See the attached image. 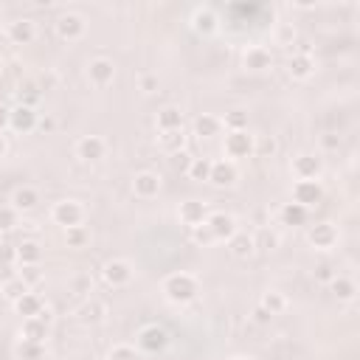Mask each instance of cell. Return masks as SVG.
<instances>
[{"label": "cell", "mask_w": 360, "mask_h": 360, "mask_svg": "<svg viewBox=\"0 0 360 360\" xmlns=\"http://www.w3.org/2000/svg\"><path fill=\"white\" fill-rule=\"evenodd\" d=\"M160 292H163V298L169 304L186 307L200 295V278L194 273H188V270H174L160 281Z\"/></svg>", "instance_id": "obj_1"}, {"label": "cell", "mask_w": 360, "mask_h": 360, "mask_svg": "<svg viewBox=\"0 0 360 360\" xmlns=\"http://www.w3.org/2000/svg\"><path fill=\"white\" fill-rule=\"evenodd\" d=\"M222 155L225 160H248L256 155V135L250 129H242V132H228L225 141H222Z\"/></svg>", "instance_id": "obj_2"}, {"label": "cell", "mask_w": 360, "mask_h": 360, "mask_svg": "<svg viewBox=\"0 0 360 360\" xmlns=\"http://www.w3.org/2000/svg\"><path fill=\"white\" fill-rule=\"evenodd\" d=\"M84 217H87L84 205H82L79 200H73V197L56 200V202L51 205V222H53V225H59L62 231L82 225V222H84Z\"/></svg>", "instance_id": "obj_3"}, {"label": "cell", "mask_w": 360, "mask_h": 360, "mask_svg": "<svg viewBox=\"0 0 360 360\" xmlns=\"http://www.w3.org/2000/svg\"><path fill=\"white\" fill-rule=\"evenodd\" d=\"M135 346L141 354H160L169 346V332L160 323H143L135 335Z\"/></svg>", "instance_id": "obj_4"}, {"label": "cell", "mask_w": 360, "mask_h": 360, "mask_svg": "<svg viewBox=\"0 0 360 360\" xmlns=\"http://www.w3.org/2000/svg\"><path fill=\"white\" fill-rule=\"evenodd\" d=\"M132 276H135V270H132V262H129V259L115 256V259H107V262L101 264V278H104V284L112 287V290L127 287V284L132 281Z\"/></svg>", "instance_id": "obj_5"}, {"label": "cell", "mask_w": 360, "mask_h": 360, "mask_svg": "<svg viewBox=\"0 0 360 360\" xmlns=\"http://www.w3.org/2000/svg\"><path fill=\"white\" fill-rule=\"evenodd\" d=\"M53 31L62 42H79L84 34H87V20L76 11H65L53 20Z\"/></svg>", "instance_id": "obj_6"}, {"label": "cell", "mask_w": 360, "mask_h": 360, "mask_svg": "<svg viewBox=\"0 0 360 360\" xmlns=\"http://www.w3.org/2000/svg\"><path fill=\"white\" fill-rule=\"evenodd\" d=\"M188 25L197 37H214L219 31V14L214 6H194L188 14Z\"/></svg>", "instance_id": "obj_7"}, {"label": "cell", "mask_w": 360, "mask_h": 360, "mask_svg": "<svg viewBox=\"0 0 360 360\" xmlns=\"http://www.w3.org/2000/svg\"><path fill=\"white\" fill-rule=\"evenodd\" d=\"M292 200L290 202H295V205H301V208H318L321 202H323V186H321V180H295L292 183Z\"/></svg>", "instance_id": "obj_8"}, {"label": "cell", "mask_w": 360, "mask_h": 360, "mask_svg": "<svg viewBox=\"0 0 360 360\" xmlns=\"http://www.w3.org/2000/svg\"><path fill=\"white\" fill-rule=\"evenodd\" d=\"M73 155L82 163H98V160L107 158V141L101 135H82L73 143Z\"/></svg>", "instance_id": "obj_9"}, {"label": "cell", "mask_w": 360, "mask_h": 360, "mask_svg": "<svg viewBox=\"0 0 360 360\" xmlns=\"http://www.w3.org/2000/svg\"><path fill=\"white\" fill-rule=\"evenodd\" d=\"M290 172L295 180H318L323 172V158L315 152H298L290 160Z\"/></svg>", "instance_id": "obj_10"}, {"label": "cell", "mask_w": 360, "mask_h": 360, "mask_svg": "<svg viewBox=\"0 0 360 360\" xmlns=\"http://www.w3.org/2000/svg\"><path fill=\"white\" fill-rule=\"evenodd\" d=\"M73 315H76V321H79L82 326H98V323L107 321L110 307H107V301H101V298H96V295H87V298L76 307Z\"/></svg>", "instance_id": "obj_11"}, {"label": "cell", "mask_w": 360, "mask_h": 360, "mask_svg": "<svg viewBox=\"0 0 360 360\" xmlns=\"http://www.w3.org/2000/svg\"><path fill=\"white\" fill-rule=\"evenodd\" d=\"M205 228L211 231L214 242H231L233 233L239 231V222H236V217L228 214V211H211L208 219H205Z\"/></svg>", "instance_id": "obj_12"}, {"label": "cell", "mask_w": 360, "mask_h": 360, "mask_svg": "<svg viewBox=\"0 0 360 360\" xmlns=\"http://www.w3.org/2000/svg\"><path fill=\"white\" fill-rule=\"evenodd\" d=\"M340 239V231L335 222H315L307 228V242L312 250H332Z\"/></svg>", "instance_id": "obj_13"}, {"label": "cell", "mask_w": 360, "mask_h": 360, "mask_svg": "<svg viewBox=\"0 0 360 360\" xmlns=\"http://www.w3.org/2000/svg\"><path fill=\"white\" fill-rule=\"evenodd\" d=\"M84 76H87V82L93 87H107V84L115 82V62L107 59V56H96V59L87 62Z\"/></svg>", "instance_id": "obj_14"}, {"label": "cell", "mask_w": 360, "mask_h": 360, "mask_svg": "<svg viewBox=\"0 0 360 360\" xmlns=\"http://www.w3.org/2000/svg\"><path fill=\"white\" fill-rule=\"evenodd\" d=\"M39 124V112L34 107H25V104H14L11 107V115H8V129L14 135H28L34 132Z\"/></svg>", "instance_id": "obj_15"}, {"label": "cell", "mask_w": 360, "mask_h": 360, "mask_svg": "<svg viewBox=\"0 0 360 360\" xmlns=\"http://www.w3.org/2000/svg\"><path fill=\"white\" fill-rule=\"evenodd\" d=\"M160 188H163V180H160L158 172L143 169V172H135L132 174V194L138 200H155L160 194Z\"/></svg>", "instance_id": "obj_16"}, {"label": "cell", "mask_w": 360, "mask_h": 360, "mask_svg": "<svg viewBox=\"0 0 360 360\" xmlns=\"http://www.w3.org/2000/svg\"><path fill=\"white\" fill-rule=\"evenodd\" d=\"M242 68L250 73H264L273 68V53L264 45H248L242 51Z\"/></svg>", "instance_id": "obj_17"}, {"label": "cell", "mask_w": 360, "mask_h": 360, "mask_svg": "<svg viewBox=\"0 0 360 360\" xmlns=\"http://www.w3.org/2000/svg\"><path fill=\"white\" fill-rule=\"evenodd\" d=\"M315 70H318V62L312 53H290L287 56V76L292 82H307L315 76Z\"/></svg>", "instance_id": "obj_18"}, {"label": "cell", "mask_w": 360, "mask_h": 360, "mask_svg": "<svg viewBox=\"0 0 360 360\" xmlns=\"http://www.w3.org/2000/svg\"><path fill=\"white\" fill-rule=\"evenodd\" d=\"M236 180H239V169H236L233 160H225V158L211 160V174H208V183L211 186L231 188V186H236Z\"/></svg>", "instance_id": "obj_19"}, {"label": "cell", "mask_w": 360, "mask_h": 360, "mask_svg": "<svg viewBox=\"0 0 360 360\" xmlns=\"http://www.w3.org/2000/svg\"><path fill=\"white\" fill-rule=\"evenodd\" d=\"M208 202H202V200H183L180 205H177V219H180V225H186V228H197V225H202L205 219H208Z\"/></svg>", "instance_id": "obj_20"}, {"label": "cell", "mask_w": 360, "mask_h": 360, "mask_svg": "<svg viewBox=\"0 0 360 360\" xmlns=\"http://www.w3.org/2000/svg\"><path fill=\"white\" fill-rule=\"evenodd\" d=\"M6 39H8L11 45H31V42L37 39V25H34V20H28V17L11 20L8 28H6Z\"/></svg>", "instance_id": "obj_21"}, {"label": "cell", "mask_w": 360, "mask_h": 360, "mask_svg": "<svg viewBox=\"0 0 360 360\" xmlns=\"http://www.w3.org/2000/svg\"><path fill=\"white\" fill-rule=\"evenodd\" d=\"M155 143H158V149L160 152H166V155H180V152H186V143H188V135H186V129L180 127V129H163V132H158L155 135Z\"/></svg>", "instance_id": "obj_22"}, {"label": "cell", "mask_w": 360, "mask_h": 360, "mask_svg": "<svg viewBox=\"0 0 360 360\" xmlns=\"http://www.w3.org/2000/svg\"><path fill=\"white\" fill-rule=\"evenodd\" d=\"M8 205H11L14 211H20V214H31V211L39 205V191H37L34 186H17V188L11 191Z\"/></svg>", "instance_id": "obj_23"}, {"label": "cell", "mask_w": 360, "mask_h": 360, "mask_svg": "<svg viewBox=\"0 0 360 360\" xmlns=\"http://www.w3.org/2000/svg\"><path fill=\"white\" fill-rule=\"evenodd\" d=\"M191 129L200 138H217V135H222V118L219 115H211V112H200L191 121Z\"/></svg>", "instance_id": "obj_24"}, {"label": "cell", "mask_w": 360, "mask_h": 360, "mask_svg": "<svg viewBox=\"0 0 360 360\" xmlns=\"http://www.w3.org/2000/svg\"><path fill=\"white\" fill-rule=\"evenodd\" d=\"M14 312L20 315V318H37L42 309H45V301H42V295H37V292H25V295H20L14 304Z\"/></svg>", "instance_id": "obj_25"}, {"label": "cell", "mask_w": 360, "mask_h": 360, "mask_svg": "<svg viewBox=\"0 0 360 360\" xmlns=\"http://www.w3.org/2000/svg\"><path fill=\"white\" fill-rule=\"evenodd\" d=\"M183 121H186L183 110H180V107H174V104L160 107V110H158V115H155V127H158V132H163V129H180V127H183Z\"/></svg>", "instance_id": "obj_26"}, {"label": "cell", "mask_w": 360, "mask_h": 360, "mask_svg": "<svg viewBox=\"0 0 360 360\" xmlns=\"http://www.w3.org/2000/svg\"><path fill=\"white\" fill-rule=\"evenodd\" d=\"M20 340L45 343L48 340V323L39 321V318H22V323H20Z\"/></svg>", "instance_id": "obj_27"}, {"label": "cell", "mask_w": 360, "mask_h": 360, "mask_svg": "<svg viewBox=\"0 0 360 360\" xmlns=\"http://www.w3.org/2000/svg\"><path fill=\"white\" fill-rule=\"evenodd\" d=\"M329 287V292L338 298V301H354V295H357V284H354V278H349V276H340V273H335V278L326 284Z\"/></svg>", "instance_id": "obj_28"}, {"label": "cell", "mask_w": 360, "mask_h": 360, "mask_svg": "<svg viewBox=\"0 0 360 360\" xmlns=\"http://www.w3.org/2000/svg\"><path fill=\"white\" fill-rule=\"evenodd\" d=\"M228 250L236 256V259H250L256 253V245H253V233H245V231H236L233 239L228 242Z\"/></svg>", "instance_id": "obj_29"}, {"label": "cell", "mask_w": 360, "mask_h": 360, "mask_svg": "<svg viewBox=\"0 0 360 360\" xmlns=\"http://www.w3.org/2000/svg\"><path fill=\"white\" fill-rule=\"evenodd\" d=\"M307 217H309V211L301 208V205H295V202H284V205L278 208V219H281V225H290V228L307 225Z\"/></svg>", "instance_id": "obj_30"}, {"label": "cell", "mask_w": 360, "mask_h": 360, "mask_svg": "<svg viewBox=\"0 0 360 360\" xmlns=\"http://www.w3.org/2000/svg\"><path fill=\"white\" fill-rule=\"evenodd\" d=\"M42 262V245L37 239H22L17 245V264H39Z\"/></svg>", "instance_id": "obj_31"}, {"label": "cell", "mask_w": 360, "mask_h": 360, "mask_svg": "<svg viewBox=\"0 0 360 360\" xmlns=\"http://www.w3.org/2000/svg\"><path fill=\"white\" fill-rule=\"evenodd\" d=\"M259 307H262V309H267V312L276 318V315H281L290 304H287V295H284L281 290H264V292H262V298H259Z\"/></svg>", "instance_id": "obj_32"}, {"label": "cell", "mask_w": 360, "mask_h": 360, "mask_svg": "<svg viewBox=\"0 0 360 360\" xmlns=\"http://www.w3.org/2000/svg\"><path fill=\"white\" fill-rule=\"evenodd\" d=\"M14 360H42L45 357V343H31V340H17L11 346Z\"/></svg>", "instance_id": "obj_33"}, {"label": "cell", "mask_w": 360, "mask_h": 360, "mask_svg": "<svg viewBox=\"0 0 360 360\" xmlns=\"http://www.w3.org/2000/svg\"><path fill=\"white\" fill-rule=\"evenodd\" d=\"M253 245H256V250H276L278 245H281V233L276 231V228H267V225H262L256 233H253Z\"/></svg>", "instance_id": "obj_34"}, {"label": "cell", "mask_w": 360, "mask_h": 360, "mask_svg": "<svg viewBox=\"0 0 360 360\" xmlns=\"http://www.w3.org/2000/svg\"><path fill=\"white\" fill-rule=\"evenodd\" d=\"M270 37H273V45H278V48H290V45L298 42V31H295L292 22H276Z\"/></svg>", "instance_id": "obj_35"}, {"label": "cell", "mask_w": 360, "mask_h": 360, "mask_svg": "<svg viewBox=\"0 0 360 360\" xmlns=\"http://www.w3.org/2000/svg\"><path fill=\"white\" fill-rule=\"evenodd\" d=\"M211 174V158H191L186 166V177L194 183H208Z\"/></svg>", "instance_id": "obj_36"}, {"label": "cell", "mask_w": 360, "mask_h": 360, "mask_svg": "<svg viewBox=\"0 0 360 360\" xmlns=\"http://www.w3.org/2000/svg\"><path fill=\"white\" fill-rule=\"evenodd\" d=\"M17 104H25V107H34L37 110V104H39V98H42V90H39V84L37 82H20L17 84Z\"/></svg>", "instance_id": "obj_37"}, {"label": "cell", "mask_w": 360, "mask_h": 360, "mask_svg": "<svg viewBox=\"0 0 360 360\" xmlns=\"http://www.w3.org/2000/svg\"><path fill=\"white\" fill-rule=\"evenodd\" d=\"M222 129L225 132H242L248 129V112L245 110H228L222 118Z\"/></svg>", "instance_id": "obj_38"}, {"label": "cell", "mask_w": 360, "mask_h": 360, "mask_svg": "<svg viewBox=\"0 0 360 360\" xmlns=\"http://www.w3.org/2000/svg\"><path fill=\"white\" fill-rule=\"evenodd\" d=\"M17 278L31 290L42 281V267L39 264H17Z\"/></svg>", "instance_id": "obj_39"}, {"label": "cell", "mask_w": 360, "mask_h": 360, "mask_svg": "<svg viewBox=\"0 0 360 360\" xmlns=\"http://www.w3.org/2000/svg\"><path fill=\"white\" fill-rule=\"evenodd\" d=\"M107 360H143V354H141L138 346H132V343H115V346L107 352Z\"/></svg>", "instance_id": "obj_40"}, {"label": "cell", "mask_w": 360, "mask_h": 360, "mask_svg": "<svg viewBox=\"0 0 360 360\" xmlns=\"http://www.w3.org/2000/svg\"><path fill=\"white\" fill-rule=\"evenodd\" d=\"M87 242H90V231H87L84 225H76V228H68V231H65V245H68V248L79 250V248H84Z\"/></svg>", "instance_id": "obj_41"}, {"label": "cell", "mask_w": 360, "mask_h": 360, "mask_svg": "<svg viewBox=\"0 0 360 360\" xmlns=\"http://www.w3.org/2000/svg\"><path fill=\"white\" fill-rule=\"evenodd\" d=\"M0 292H3V298H6V301H11V304H14L20 295H25V292H28V287H25V284L17 278V273H14L11 278H6V281H3Z\"/></svg>", "instance_id": "obj_42"}, {"label": "cell", "mask_w": 360, "mask_h": 360, "mask_svg": "<svg viewBox=\"0 0 360 360\" xmlns=\"http://www.w3.org/2000/svg\"><path fill=\"white\" fill-rule=\"evenodd\" d=\"M20 211H14L11 205H0V233H8L20 225Z\"/></svg>", "instance_id": "obj_43"}, {"label": "cell", "mask_w": 360, "mask_h": 360, "mask_svg": "<svg viewBox=\"0 0 360 360\" xmlns=\"http://www.w3.org/2000/svg\"><path fill=\"white\" fill-rule=\"evenodd\" d=\"M188 231H191V242H194V245H200V248L214 245V236H211V231L205 228V222H202V225H197V228H188Z\"/></svg>", "instance_id": "obj_44"}, {"label": "cell", "mask_w": 360, "mask_h": 360, "mask_svg": "<svg viewBox=\"0 0 360 360\" xmlns=\"http://www.w3.org/2000/svg\"><path fill=\"white\" fill-rule=\"evenodd\" d=\"M276 149H278V141L273 138V135H264V138H256V155H276Z\"/></svg>", "instance_id": "obj_45"}, {"label": "cell", "mask_w": 360, "mask_h": 360, "mask_svg": "<svg viewBox=\"0 0 360 360\" xmlns=\"http://www.w3.org/2000/svg\"><path fill=\"white\" fill-rule=\"evenodd\" d=\"M318 143H321V152H338V149H340V135L323 132V135L318 138Z\"/></svg>", "instance_id": "obj_46"}, {"label": "cell", "mask_w": 360, "mask_h": 360, "mask_svg": "<svg viewBox=\"0 0 360 360\" xmlns=\"http://www.w3.org/2000/svg\"><path fill=\"white\" fill-rule=\"evenodd\" d=\"M335 273H338V270H335L332 264H326V262H323V264H318V267H315V273H312V276H315V281H318V284H329V281L335 278Z\"/></svg>", "instance_id": "obj_47"}, {"label": "cell", "mask_w": 360, "mask_h": 360, "mask_svg": "<svg viewBox=\"0 0 360 360\" xmlns=\"http://www.w3.org/2000/svg\"><path fill=\"white\" fill-rule=\"evenodd\" d=\"M158 84H160V82H158V76H152V73H143V76L138 79V90H141V93H146V96H149V93H155V90H158Z\"/></svg>", "instance_id": "obj_48"}, {"label": "cell", "mask_w": 360, "mask_h": 360, "mask_svg": "<svg viewBox=\"0 0 360 360\" xmlns=\"http://www.w3.org/2000/svg\"><path fill=\"white\" fill-rule=\"evenodd\" d=\"M73 292H79V295L93 292V281H90V276H76V278H73Z\"/></svg>", "instance_id": "obj_49"}, {"label": "cell", "mask_w": 360, "mask_h": 360, "mask_svg": "<svg viewBox=\"0 0 360 360\" xmlns=\"http://www.w3.org/2000/svg\"><path fill=\"white\" fill-rule=\"evenodd\" d=\"M0 262H6V264L17 262V245H8V242H3V245H0Z\"/></svg>", "instance_id": "obj_50"}, {"label": "cell", "mask_w": 360, "mask_h": 360, "mask_svg": "<svg viewBox=\"0 0 360 360\" xmlns=\"http://www.w3.org/2000/svg\"><path fill=\"white\" fill-rule=\"evenodd\" d=\"M250 318H253V321H256V323H259V326H267V323H270V321H273V315H270V312H267V309H262V307H259V304H256V307H253V312H250Z\"/></svg>", "instance_id": "obj_51"}, {"label": "cell", "mask_w": 360, "mask_h": 360, "mask_svg": "<svg viewBox=\"0 0 360 360\" xmlns=\"http://www.w3.org/2000/svg\"><path fill=\"white\" fill-rule=\"evenodd\" d=\"M8 115H11V107L0 104V132H6V129H8Z\"/></svg>", "instance_id": "obj_52"}, {"label": "cell", "mask_w": 360, "mask_h": 360, "mask_svg": "<svg viewBox=\"0 0 360 360\" xmlns=\"http://www.w3.org/2000/svg\"><path fill=\"white\" fill-rule=\"evenodd\" d=\"M53 127H56V121H53L51 115H45V118H39V124H37V129H39V132H51Z\"/></svg>", "instance_id": "obj_53"}, {"label": "cell", "mask_w": 360, "mask_h": 360, "mask_svg": "<svg viewBox=\"0 0 360 360\" xmlns=\"http://www.w3.org/2000/svg\"><path fill=\"white\" fill-rule=\"evenodd\" d=\"M8 149H11L8 135H3V132H0V158H6V155H8Z\"/></svg>", "instance_id": "obj_54"}, {"label": "cell", "mask_w": 360, "mask_h": 360, "mask_svg": "<svg viewBox=\"0 0 360 360\" xmlns=\"http://www.w3.org/2000/svg\"><path fill=\"white\" fill-rule=\"evenodd\" d=\"M228 360H253L250 354H233V357H228Z\"/></svg>", "instance_id": "obj_55"}, {"label": "cell", "mask_w": 360, "mask_h": 360, "mask_svg": "<svg viewBox=\"0 0 360 360\" xmlns=\"http://www.w3.org/2000/svg\"><path fill=\"white\" fill-rule=\"evenodd\" d=\"M0 70H3V62H0Z\"/></svg>", "instance_id": "obj_56"}, {"label": "cell", "mask_w": 360, "mask_h": 360, "mask_svg": "<svg viewBox=\"0 0 360 360\" xmlns=\"http://www.w3.org/2000/svg\"><path fill=\"white\" fill-rule=\"evenodd\" d=\"M0 34H3V28H0Z\"/></svg>", "instance_id": "obj_57"}]
</instances>
